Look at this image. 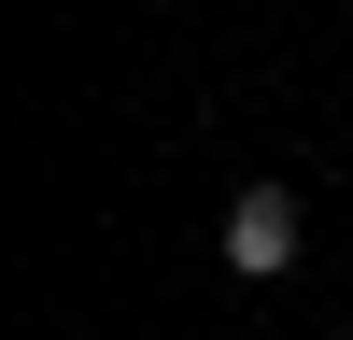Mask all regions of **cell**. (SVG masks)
Segmentation results:
<instances>
[{
  "label": "cell",
  "mask_w": 353,
  "mask_h": 340,
  "mask_svg": "<svg viewBox=\"0 0 353 340\" xmlns=\"http://www.w3.org/2000/svg\"><path fill=\"white\" fill-rule=\"evenodd\" d=\"M297 255H311V198L297 185H241V198H226V270H241V283H283Z\"/></svg>",
  "instance_id": "cell-1"
}]
</instances>
